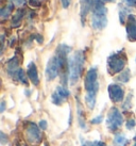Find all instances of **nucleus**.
Returning a JSON list of instances; mask_svg holds the SVG:
<instances>
[{
  "instance_id": "nucleus-1",
  "label": "nucleus",
  "mask_w": 136,
  "mask_h": 146,
  "mask_svg": "<svg viewBox=\"0 0 136 146\" xmlns=\"http://www.w3.org/2000/svg\"><path fill=\"white\" fill-rule=\"evenodd\" d=\"M84 89L86 91L85 102L89 109H94L96 105L97 93L99 91V81H98V72L96 67H92L85 75Z\"/></svg>"
},
{
  "instance_id": "nucleus-2",
  "label": "nucleus",
  "mask_w": 136,
  "mask_h": 146,
  "mask_svg": "<svg viewBox=\"0 0 136 146\" xmlns=\"http://www.w3.org/2000/svg\"><path fill=\"white\" fill-rule=\"evenodd\" d=\"M108 10L103 0H94L92 8V27L95 30H102L108 25Z\"/></svg>"
},
{
  "instance_id": "nucleus-3",
  "label": "nucleus",
  "mask_w": 136,
  "mask_h": 146,
  "mask_svg": "<svg viewBox=\"0 0 136 146\" xmlns=\"http://www.w3.org/2000/svg\"><path fill=\"white\" fill-rule=\"evenodd\" d=\"M85 64V56L83 51H77L69 58V80L71 84L79 81Z\"/></svg>"
},
{
  "instance_id": "nucleus-4",
  "label": "nucleus",
  "mask_w": 136,
  "mask_h": 146,
  "mask_svg": "<svg viewBox=\"0 0 136 146\" xmlns=\"http://www.w3.org/2000/svg\"><path fill=\"white\" fill-rule=\"evenodd\" d=\"M128 62V57L124 52V50H120L117 52L111 54L108 59V72L110 75L120 74L122 69L125 67Z\"/></svg>"
},
{
  "instance_id": "nucleus-5",
  "label": "nucleus",
  "mask_w": 136,
  "mask_h": 146,
  "mask_svg": "<svg viewBox=\"0 0 136 146\" xmlns=\"http://www.w3.org/2000/svg\"><path fill=\"white\" fill-rule=\"evenodd\" d=\"M24 139L30 145L36 146L40 144L42 141V132L38 126H36L32 122L27 123L24 127Z\"/></svg>"
},
{
  "instance_id": "nucleus-6",
  "label": "nucleus",
  "mask_w": 136,
  "mask_h": 146,
  "mask_svg": "<svg viewBox=\"0 0 136 146\" xmlns=\"http://www.w3.org/2000/svg\"><path fill=\"white\" fill-rule=\"evenodd\" d=\"M123 123V116L117 108H112L110 110L106 118V125L111 131H116L121 127Z\"/></svg>"
},
{
  "instance_id": "nucleus-7",
  "label": "nucleus",
  "mask_w": 136,
  "mask_h": 146,
  "mask_svg": "<svg viewBox=\"0 0 136 146\" xmlns=\"http://www.w3.org/2000/svg\"><path fill=\"white\" fill-rule=\"evenodd\" d=\"M45 74H46V78L48 81L54 80L60 75V64H59V60L55 54L49 59Z\"/></svg>"
},
{
  "instance_id": "nucleus-8",
  "label": "nucleus",
  "mask_w": 136,
  "mask_h": 146,
  "mask_svg": "<svg viewBox=\"0 0 136 146\" xmlns=\"http://www.w3.org/2000/svg\"><path fill=\"white\" fill-rule=\"evenodd\" d=\"M70 95V92L68 91L66 88L64 86H57L54 91V93L52 94L51 96V102L56 106H60L62 105L64 102H66V99L69 97Z\"/></svg>"
},
{
  "instance_id": "nucleus-9",
  "label": "nucleus",
  "mask_w": 136,
  "mask_h": 146,
  "mask_svg": "<svg viewBox=\"0 0 136 146\" xmlns=\"http://www.w3.org/2000/svg\"><path fill=\"white\" fill-rule=\"evenodd\" d=\"M108 95L113 102H121L124 98V90L119 84L108 85Z\"/></svg>"
},
{
  "instance_id": "nucleus-10",
  "label": "nucleus",
  "mask_w": 136,
  "mask_h": 146,
  "mask_svg": "<svg viewBox=\"0 0 136 146\" xmlns=\"http://www.w3.org/2000/svg\"><path fill=\"white\" fill-rule=\"evenodd\" d=\"M127 29V36L130 42L136 41V16L133 14H130L125 25Z\"/></svg>"
},
{
  "instance_id": "nucleus-11",
  "label": "nucleus",
  "mask_w": 136,
  "mask_h": 146,
  "mask_svg": "<svg viewBox=\"0 0 136 146\" xmlns=\"http://www.w3.org/2000/svg\"><path fill=\"white\" fill-rule=\"evenodd\" d=\"M19 65H20V60L18 56L13 57L12 59H10L7 63V72L10 77H12L13 79L15 78V76L17 75V73L19 72Z\"/></svg>"
},
{
  "instance_id": "nucleus-12",
  "label": "nucleus",
  "mask_w": 136,
  "mask_h": 146,
  "mask_svg": "<svg viewBox=\"0 0 136 146\" xmlns=\"http://www.w3.org/2000/svg\"><path fill=\"white\" fill-rule=\"evenodd\" d=\"M27 76L30 79V81L32 82L35 86L40 84V78H38L37 67H36L35 63H33V62L29 63L28 67H27Z\"/></svg>"
},
{
  "instance_id": "nucleus-13",
  "label": "nucleus",
  "mask_w": 136,
  "mask_h": 146,
  "mask_svg": "<svg viewBox=\"0 0 136 146\" xmlns=\"http://www.w3.org/2000/svg\"><path fill=\"white\" fill-rule=\"evenodd\" d=\"M92 4H94V0H81L80 15H81V21H82V23H84L86 15L92 10Z\"/></svg>"
},
{
  "instance_id": "nucleus-14",
  "label": "nucleus",
  "mask_w": 136,
  "mask_h": 146,
  "mask_svg": "<svg viewBox=\"0 0 136 146\" xmlns=\"http://www.w3.org/2000/svg\"><path fill=\"white\" fill-rule=\"evenodd\" d=\"M24 13H26V10H24V9L17 10V12L15 13V15H14L12 18V27L19 26L20 21H22V18H24Z\"/></svg>"
},
{
  "instance_id": "nucleus-15",
  "label": "nucleus",
  "mask_w": 136,
  "mask_h": 146,
  "mask_svg": "<svg viewBox=\"0 0 136 146\" xmlns=\"http://www.w3.org/2000/svg\"><path fill=\"white\" fill-rule=\"evenodd\" d=\"M13 9H14V4H13V3L3 5V7L1 8V10H0V16H1V18H2V19H4V18H8V17L11 15Z\"/></svg>"
},
{
  "instance_id": "nucleus-16",
  "label": "nucleus",
  "mask_w": 136,
  "mask_h": 146,
  "mask_svg": "<svg viewBox=\"0 0 136 146\" xmlns=\"http://www.w3.org/2000/svg\"><path fill=\"white\" fill-rule=\"evenodd\" d=\"M15 80H17V81L21 82V83H24V84H28V76H27V73L24 72V69H19V72L17 73V75L15 76V78H14Z\"/></svg>"
},
{
  "instance_id": "nucleus-17",
  "label": "nucleus",
  "mask_w": 136,
  "mask_h": 146,
  "mask_svg": "<svg viewBox=\"0 0 136 146\" xmlns=\"http://www.w3.org/2000/svg\"><path fill=\"white\" fill-rule=\"evenodd\" d=\"M130 78H131V72H130V69H124L123 72H121V73L118 75V77H117V80L120 82H122V83H125V82H128L130 80Z\"/></svg>"
},
{
  "instance_id": "nucleus-18",
  "label": "nucleus",
  "mask_w": 136,
  "mask_h": 146,
  "mask_svg": "<svg viewBox=\"0 0 136 146\" xmlns=\"http://www.w3.org/2000/svg\"><path fill=\"white\" fill-rule=\"evenodd\" d=\"M115 142L118 146H123L127 142V139L124 137V134L120 133V134H117L116 138H115Z\"/></svg>"
},
{
  "instance_id": "nucleus-19",
  "label": "nucleus",
  "mask_w": 136,
  "mask_h": 146,
  "mask_svg": "<svg viewBox=\"0 0 136 146\" xmlns=\"http://www.w3.org/2000/svg\"><path fill=\"white\" fill-rule=\"evenodd\" d=\"M130 16L128 14V11L127 10H121L119 12V19H120V23L123 25L125 21H128V17Z\"/></svg>"
},
{
  "instance_id": "nucleus-20",
  "label": "nucleus",
  "mask_w": 136,
  "mask_h": 146,
  "mask_svg": "<svg viewBox=\"0 0 136 146\" xmlns=\"http://www.w3.org/2000/svg\"><path fill=\"white\" fill-rule=\"evenodd\" d=\"M11 1H12V3L14 5H17V7H21V5L26 4V2H27V0H11Z\"/></svg>"
},
{
  "instance_id": "nucleus-21",
  "label": "nucleus",
  "mask_w": 136,
  "mask_h": 146,
  "mask_svg": "<svg viewBox=\"0 0 136 146\" xmlns=\"http://www.w3.org/2000/svg\"><path fill=\"white\" fill-rule=\"evenodd\" d=\"M135 125H136V123L134 119H130V121L127 122V128H128L129 130H132L133 128L135 127Z\"/></svg>"
},
{
  "instance_id": "nucleus-22",
  "label": "nucleus",
  "mask_w": 136,
  "mask_h": 146,
  "mask_svg": "<svg viewBox=\"0 0 136 146\" xmlns=\"http://www.w3.org/2000/svg\"><path fill=\"white\" fill-rule=\"evenodd\" d=\"M61 3L63 5V8L67 9L70 5V3H71V0H61Z\"/></svg>"
},
{
  "instance_id": "nucleus-23",
  "label": "nucleus",
  "mask_w": 136,
  "mask_h": 146,
  "mask_svg": "<svg viewBox=\"0 0 136 146\" xmlns=\"http://www.w3.org/2000/svg\"><path fill=\"white\" fill-rule=\"evenodd\" d=\"M102 116L101 115H99V116H97V117H95V118H92V124H100L101 122H102Z\"/></svg>"
},
{
  "instance_id": "nucleus-24",
  "label": "nucleus",
  "mask_w": 136,
  "mask_h": 146,
  "mask_svg": "<svg viewBox=\"0 0 136 146\" xmlns=\"http://www.w3.org/2000/svg\"><path fill=\"white\" fill-rule=\"evenodd\" d=\"M124 2L128 4L129 7H136V0H124Z\"/></svg>"
},
{
  "instance_id": "nucleus-25",
  "label": "nucleus",
  "mask_w": 136,
  "mask_h": 146,
  "mask_svg": "<svg viewBox=\"0 0 136 146\" xmlns=\"http://www.w3.org/2000/svg\"><path fill=\"white\" fill-rule=\"evenodd\" d=\"M30 4H31L32 7H40V0H30Z\"/></svg>"
},
{
  "instance_id": "nucleus-26",
  "label": "nucleus",
  "mask_w": 136,
  "mask_h": 146,
  "mask_svg": "<svg viewBox=\"0 0 136 146\" xmlns=\"http://www.w3.org/2000/svg\"><path fill=\"white\" fill-rule=\"evenodd\" d=\"M40 129L45 130L46 128H47V122L46 121H40Z\"/></svg>"
},
{
  "instance_id": "nucleus-27",
  "label": "nucleus",
  "mask_w": 136,
  "mask_h": 146,
  "mask_svg": "<svg viewBox=\"0 0 136 146\" xmlns=\"http://www.w3.org/2000/svg\"><path fill=\"white\" fill-rule=\"evenodd\" d=\"M0 135H1V143H2V144H5L7 141H8V140H7V135H5L2 131L0 132Z\"/></svg>"
},
{
  "instance_id": "nucleus-28",
  "label": "nucleus",
  "mask_w": 136,
  "mask_h": 146,
  "mask_svg": "<svg viewBox=\"0 0 136 146\" xmlns=\"http://www.w3.org/2000/svg\"><path fill=\"white\" fill-rule=\"evenodd\" d=\"M92 146H105V143L101 142V141H96V142L92 143Z\"/></svg>"
},
{
  "instance_id": "nucleus-29",
  "label": "nucleus",
  "mask_w": 136,
  "mask_h": 146,
  "mask_svg": "<svg viewBox=\"0 0 136 146\" xmlns=\"http://www.w3.org/2000/svg\"><path fill=\"white\" fill-rule=\"evenodd\" d=\"M4 109H5V102H1V109H0V112L2 113V112L4 111Z\"/></svg>"
},
{
  "instance_id": "nucleus-30",
  "label": "nucleus",
  "mask_w": 136,
  "mask_h": 146,
  "mask_svg": "<svg viewBox=\"0 0 136 146\" xmlns=\"http://www.w3.org/2000/svg\"><path fill=\"white\" fill-rule=\"evenodd\" d=\"M105 2H114V1H116V0H103Z\"/></svg>"
},
{
  "instance_id": "nucleus-31",
  "label": "nucleus",
  "mask_w": 136,
  "mask_h": 146,
  "mask_svg": "<svg viewBox=\"0 0 136 146\" xmlns=\"http://www.w3.org/2000/svg\"><path fill=\"white\" fill-rule=\"evenodd\" d=\"M134 141H135V144H134V145H133V146H136V137H135V138H134Z\"/></svg>"
},
{
  "instance_id": "nucleus-32",
  "label": "nucleus",
  "mask_w": 136,
  "mask_h": 146,
  "mask_svg": "<svg viewBox=\"0 0 136 146\" xmlns=\"http://www.w3.org/2000/svg\"><path fill=\"white\" fill-rule=\"evenodd\" d=\"M85 146H86V145H85Z\"/></svg>"
}]
</instances>
